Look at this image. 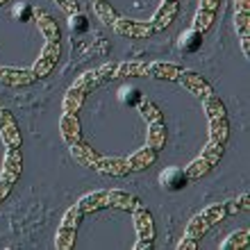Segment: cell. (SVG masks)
Instances as JSON below:
<instances>
[{"label": "cell", "instance_id": "6", "mask_svg": "<svg viewBox=\"0 0 250 250\" xmlns=\"http://www.w3.org/2000/svg\"><path fill=\"white\" fill-rule=\"evenodd\" d=\"M71 30L73 32H78V34H82V32H86V27H89V21H86V16H82V14H75V16H71Z\"/></svg>", "mask_w": 250, "mask_h": 250}, {"label": "cell", "instance_id": "8", "mask_svg": "<svg viewBox=\"0 0 250 250\" xmlns=\"http://www.w3.org/2000/svg\"><path fill=\"white\" fill-rule=\"evenodd\" d=\"M175 7H178V5H175V0H173L171 7H168V14H166V16H173V14H175ZM162 16H164V12L157 16V19H159V21H157V27H164V25H168V23H171L168 19H162Z\"/></svg>", "mask_w": 250, "mask_h": 250}, {"label": "cell", "instance_id": "4", "mask_svg": "<svg viewBox=\"0 0 250 250\" xmlns=\"http://www.w3.org/2000/svg\"><path fill=\"white\" fill-rule=\"evenodd\" d=\"M200 43H203V34H200V30H189V32L180 39V48H182L185 53H196L198 48H200Z\"/></svg>", "mask_w": 250, "mask_h": 250}, {"label": "cell", "instance_id": "2", "mask_svg": "<svg viewBox=\"0 0 250 250\" xmlns=\"http://www.w3.org/2000/svg\"><path fill=\"white\" fill-rule=\"evenodd\" d=\"M159 180H162V187H166L168 191H178L187 185L189 173L182 171V168H166V171H162Z\"/></svg>", "mask_w": 250, "mask_h": 250}, {"label": "cell", "instance_id": "1", "mask_svg": "<svg viewBox=\"0 0 250 250\" xmlns=\"http://www.w3.org/2000/svg\"><path fill=\"white\" fill-rule=\"evenodd\" d=\"M78 216H80V207L66 211V221L60 230V239H57V248L66 250L73 246V237H75V225H78Z\"/></svg>", "mask_w": 250, "mask_h": 250}, {"label": "cell", "instance_id": "3", "mask_svg": "<svg viewBox=\"0 0 250 250\" xmlns=\"http://www.w3.org/2000/svg\"><path fill=\"white\" fill-rule=\"evenodd\" d=\"M62 134H64V139L68 141V144H75L80 137V127H78V119L73 116V114H66L64 119H62Z\"/></svg>", "mask_w": 250, "mask_h": 250}, {"label": "cell", "instance_id": "10", "mask_svg": "<svg viewBox=\"0 0 250 250\" xmlns=\"http://www.w3.org/2000/svg\"><path fill=\"white\" fill-rule=\"evenodd\" d=\"M127 93H123V100H127V103H137L139 100V91L137 89H125Z\"/></svg>", "mask_w": 250, "mask_h": 250}, {"label": "cell", "instance_id": "7", "mask_svg": "<svg viewBox=\"0 0 250 250\" xmlns=\"http://www.w3.org/2000/svg\"><path fill=\"white\" fill-rule=\"evenodd\" d=\"M96 12H98V16H103V21L105 23H109V21H116V16H114V12H112V7L109 5H105V2H96Z\"/></svg>", "mask_w": 250, "mask_h": 250}, {"label": "cell", "instance_id": "9", "mask_svg": "<svg viewBox=\"0 0 250 250\" xmlns=\"http://www.w3.org/2000/svg\"><path fill=\"white\" fill-rule=\"evenodd\" d=\"M14 14H16V16H21V21H27V19H30V7L21 5V7H16V9H14Z\"/></svg>", "mask_w": 250, "mask_h": 250}, {"label": "cell", "instance_id": "5", "mask_svg": "<svg viewBox=\"0 0 250 250\" xmlns=\"http://www.w3.org/2000/svg\"><path fill=\"white\" fill-rule=\"evenodd\" d=\"M5 168L12 173V178L21 171V155H19V150H16L14 146L9 148V152H7V157H5Z\"/></svg>", "mask_w": 250, "mask_h": 250}]
</instances>
